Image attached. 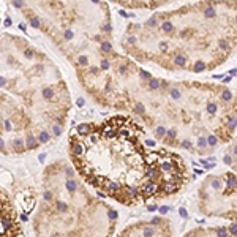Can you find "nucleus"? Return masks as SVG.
Segmentation results:
<instances>
[{
  "label": "nucleus",
  "instance_id": "nucleus-1",
  "mask_svg": "<svg viewBox=\"0 0 237 237\" xmlns=\"http://www.w3.org/2000/svg\"><path fill=\"white\" fill-rule=\"evenodd\" d=\"M95 103L124 111L169 149L207 155L237 131V93L223 84L158 77L104 40L73 63Z\"/></svg>",
  "mask_w": 237,
  "mask_h": 237
},
{
  "label": "nucleus",
  "instance_id": "nucleus-2",
  "mask_svg": "<svg viewBox=\"0 0 237 237\" xmlns=\"http://www.w3.org/2000/svg\"><path fill=\"white\" fill-rule=\"evenodd\" d=\"M68 155L82 182L126 207L168 199L190 182L185 158L152 139L128 114L76 125L68 136Z\"/></svg>",
  "mask_w": 237,
  "mask_h": 237
},
{
  "label": "nucleus",
  "instance_id": "nucleus-3",
  "mask_svg": "<svg viewBox=\"0 0 237 237\" xmlns=\"http://www.w3.org/2000/svg\"><path fill=\"white\" fill-rule=\"evenodd\" d=\"M120 48L134 62L201 74L220 68L237 49V2H193L131 22Z\"/></svg>",
  "mask_w": 237,
  "mask_h": 237
},
{
  "label": "nucleus",
  "instance_id": "nucleus-4",
  "mask_svg": "<svg viewBox=\"0 0 237 237\" xmlns=\"http://www.w3.org/2000/svg\"><path fill=\"white\" fill-rule=\"evenodd\" d=\"M0 90L14 98L33 124L41 145L68 124L71 95L57 63L16 33H0Z\"/></svg>",
  "mask_w": 237,
  "mask_h": 237
},
{
  "label": "nucleus",
  "instance_id": "nucleus-5",
  "mask_svg": "<svg viewBox=\"0 0 237 237\" xmlns=\"http://www.w3.org/2000/svg\"><path fill=\"white\" fill-rule=\"evenodd\" d=\"M119 213L92 194L71 163L56 160L44 168L33 217L36 237H114Z\"/></svg>",
  "mask_w": 237,
  "mask_h": 237
},
{
  "label": "nucleus",
  "instance_id": "nucleus-6",
  "mask_svg": "<svg viewBox=\"0 0 237 237\" xmlns=\"http://www.w3.org/2000/svg\"><path fill=\"white\" fill-rule=\"evenodd\" d=\"M25 21L41 32L66 60L95 38L112 32L106 2H14Z\"/></svg>",
  "mask_w": 237,
  "mask_h": 237
},
{
  "label": "nucleus",
  "instance_id": "nucleus-7",
  "mask_svg": "<svg viewBox=\"0 0 237 237\" xmlns=\"http://www.w3.org/2000/svg\"><path fill=\"white\" fill-rule=\"evenodd\" d=\"M43 147L33 124L10 95L0 90V153L22 155Z\"/></svg>",
  "mask_w": 237,
  "mask_h": 237
},
{
  "label": "nucleus",
  "instance_id": "nucleus-8",
  "mask_svg": "<svg viewBox=\"0 0 237 237\" xmlns=\"http://www.w3.org/2000/svg\"><path fill=\"white\" fill-rule=\"evenodd\" d=\"M198 209L206 217L237 223V172L207 176L198 186Z\"/></svg>",
  "mask_w": 237,
  "mask_h": 237
},
{
  "label": "nucleus",
  "instance_id": "nucleus-9",
  "mask_svg": "<svg viewBox=\"0 0 237 237\" xmlns=\"http://www.w3.org/2000/svg\"><path fill=\"white\" fill-rule=\"evenodd\" d=\"M116 237H176V228L168 217H152L126 225ZM180 237H237V223L191 228Z\"/></svg>",
  "mask_w": 237,
  "mask_h": 237
},
{
  "label": "nucleus",
  "instance_id": "nucleus-10",
  "mask_svg": "<svg viewBox=\"0 0 237 237\" xmlns=\"http://www.w3.org/2000/svg\"><path fill=\"white\" fill-rule=\"evenodd\" d=\"M0 237H25L10 193L0 184Z\"/></svg>",
  "mask_w": 237,
  "mask_h": 237
},
{
  "label": "nucleus",
  "instance_id": "nucleus-11",
  "mask_svg": "<svg viewBox=\"0 0 237 237\" xmlns=\"http://www.w3.org/2000/svg\"><path fill=\"white\" fill-rule=\"evenodd\" d=\"M119 7L124 8H133V10H141V8H145V10H157V8H163L168 7L169 2H116Z\"/></svg>",
  "mask_w": 237,
  "mask_h": 237
}]
</instances>
